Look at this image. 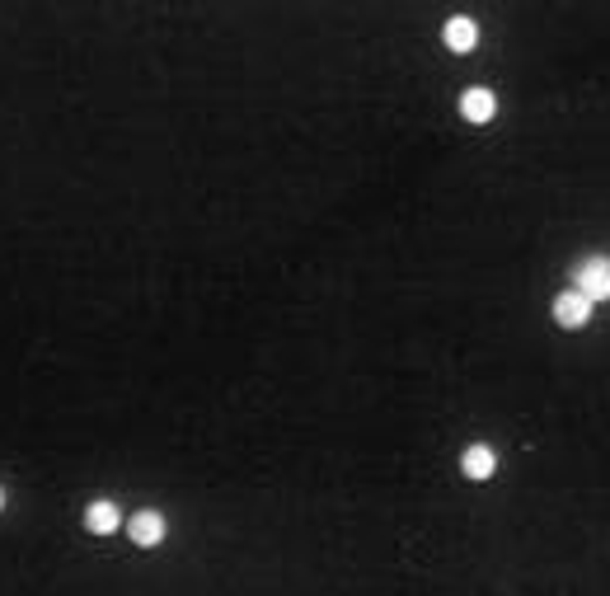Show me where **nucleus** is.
<instances>
[{
    "instance_id": "nucleus-2",
    "label": "nucleus",
    "mask_w": 610,
    "mask_h": 596,
    "mask_svg": "<svg viewBox=\"0 0 610 596\" xmlns=\"http://www.w3.org/2000/svg\"><path fill=\"white\" fill-rule=\"evenodd\" d=\"M127 535H132V545H141V550H155L165 540V517L146 507V512H137V517L127 521Z\"/></svg>"
},
{
    "instance_id": "nucleus-5",
    "label": "nucleus",
    "mask_w": 610,
    "mask_h": 596,
    "mask_svg": "<svg viewBox=\"0 0 610 596\" xmlns=\"http://www.w3.org/2000/svg\"><path fill=\"white\" fill-rule=\"evenodd\" d=\"M460 470H465V479H493V470H498L493 446H470V451L460 456Z\"/></svg>"
},
{
    "instance_id": "nucleus-6",
    "label": "nucleus",
    "mask_w": 610,
    "mask_h": 596,
    "mask_svg": "<svg viewBox=\"0 0 610 596\" xmlns=\"http://www.w3.org/2000/svg\"><path fill=\"white\" fill-rule=\"evenodd\" d=\"M460 113H465L470 123H488V118L498 113V99H493L488 90H465L460 94Z\"/></svg>"
},
{
    "instance_id": "nucleus-8",
    "label": "nucleus",
    "mask_w": 610,
    "mask_h": 596,
    "mask_svg": "<svg viewBox=\"0 0 610 596\" xmlns=\"http://www.w3.org/2000/svg\"><path fill=\"white\" fill-rule=\"evenodd\" d=\"M0 507H5V489H0Z\"/></svg>"
},
{
    "instance_id": "nucleus-3",
    "label": "nucleus",
    "mask_w": 610,
    "mask_h": 596,
    "mask_svg": "<svg viewBox=\"0 0 610 596\" xmlns=\"http://www.w3.org/2000/svg\"><path fill=\"white\" fill-rule=\"evenodd\" d=\"M587 315H592V301H587V296H578V291H559V296H554V320L564 324V329H582Z\"/></svg>"
},
{
    "instance_id": "nucleus-7",
    "label": "nucleus",
    "mask_w": 610,
    "mask_h": 596,
    "mask_svg": "<svg viewBox=\"0 0 610 596\" xmlns=\"http://www.w3.org/2000/svg\"><path fill=\"white\" fill-rule=\"evenodd\" d=\"M442 38H446V47H451V52H470V47L479 43V29H474V19L460 15V19H451V24H446Z\"/></svg>"
},
{
    "instance_id": "nucleus-4",
    "label": "nucleus",
    "mask_w": 610,
    "mask_h": 596,
    "mask_svg": "<svg viewBox=\"0 0 610 596\" xmlns=\"http://www.w3.org/2000/svg\"><path fill=\"white\" fill-rule=\"evenodd\" d=\"M118 526H122L118 503H108V498H99V503L85 507V531H90V535H113Z\"/></svg>"
},
{
    "instance_id": "nucleus-1",
    "label": "nucleus",
    "mask_w": 610,
    "mask_h": 596,
    "mask_svg": "<svg viewBox=\"0 0 610 596\" xmlns=\"http://www.w3.org/2000/svg\"><path fill=\"white\" fill-rule=\"evenodd\" d=\"M578 296H587V301H610V259H592L578 268Z\"/></svg>"
}]
</instances>
